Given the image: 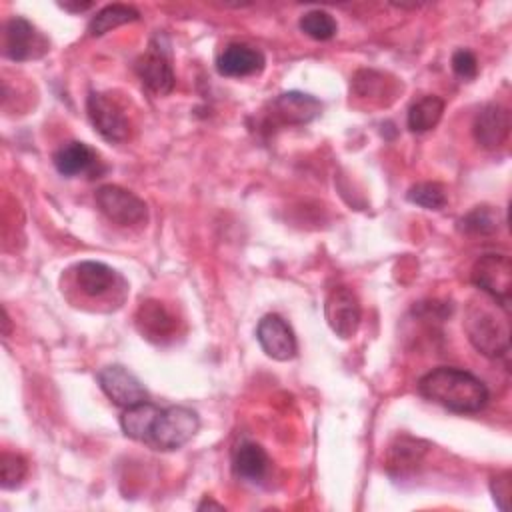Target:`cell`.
Returning a JSON list of instances; mask_svg holds the SVG:
<instances>
[{"instance_id": "cell-1", "label": "cell", "mask_w": 512, "mask_h": 512, "mask_svg": "<svg viewBox=\"0 0 512 512\" xmlns=\"http://www.w3.org/2000/svg\"><path fill=\"white\" fill-rule=\"evenodd\" d=\"M418 392L426 400L458 414L480 412L490 400V392L478 376L454 366H440L424 374L418 380Z\"/></svg>"}, {"instance_id": "cell-2", "label": "cell", "mask_w": 512, "mask_h": 512, "mask_svg": "<svg viewBox=\"0 0 512 512\" xmlns=\"http://www.w3.org/2000/svg\"><path fill=\"white\" fill-rule=\"evenodd\" d=\"M464 330L472 346L488 358H502L510 350L508 310L494 300H472L466 308Z\"/></svg>"}, {"instance_id": "cell-3", "label": "cell", "mask_w": 512, "mask_h": 512, "mask_svg": "<svg viewBox=\"0 0 512 512\" xmlns=\"http://www.w3.org/2000/svg\"><path fill=\"white\" fill-rule=\"evenodd\" d=\"M200 428L198 414L188 406H168L162 408L152 432L148 436V446L154 450H178L188 444Z\"/></svg>"}, {"instance_id": "cell-4", "label": "cell", "mask_w": 512, "mask_h": 512, "mask_svg": "<svg viewBox=\"0 0 512 512\" xmlns=\"http://www.w3.org/2000/svg\"><path fill=\"white\" fill-rule=\"evenodd\" d=\"M472 284L502 308H510L512 292V262L506 254L480 256L470 272Z\"/></svg>"}, {"instance_id": "cell-5", "label": "cell", "mask_w": 512, "mask_h": 512, "mask_svg": "<svg viewBox=\"0 0 512 512\" xmlns=\"http://www.w3.org/2000/svg\"><path fill=\"white\" fill-rule=\"evenodd\" d=\"M50 50L48 38L26 18L14 16L4 24L2 52L14 62L38 60Z\"/></svg>"}, {"instance_id": "cell-6", "label": "cell", "mask_w": 512, "mask_h": 512, "mask_svg": "<svg viewBox=\"0 0 512 512\" xmlns=\"http://www.w3.org/2000/svg\"><path fill=\"white\" fill-rule=\"evenodd\" d=\"M94 200L100 212L118 226H136L148 220L146 202L122 186H116V184L100 186L96 190Z\"/></svg>"}, {"instance_id": "cell-7", "label": "cell", "mask_w": 512, "mask_h": 512, "mask_svg": "<svg viewBox=\"0 0 512 512\" xmlns=\"http://www.w3.org/2000/svg\"><path fill=\"white\" fill-rule=\"evenodd\" d=\"M324 316L330 326V330L342 338L348 340L358 332L362 310L358 296L348 286H336L328 292L324 302Z\"/></svg>"}, {"instance_id": "cell-8", "label": "cell", "mask_w": 512, "mask_h": 512, "mask_svg": "<svg viewBox=\"0 0 512 512\" xmlns=\"http://www.w3.org/2000/svg\"><path fill=\"white\" fill-rule=\"evenodd\" d=\"M86 112L96 132L108 142H124L130 136V122L120 106L106 94L92 92L86 100Z\"/></svg>"}, {"instance_id": "cell-9", "label": "cell", "mask_w": 512, "mask_h": 512, "mask_svg": "<svg viewBox=\"0 0 512 512\" xmlns=\"http://www.w3.org/2000/svg\"><path fill=\"white\" fill-rule=\"evenodd\" d=\"M98 384L102 388V392L116 404L122 408L134 406L138 402L148 400V390L144 388V384L124 366L112 364L106 366L98 372Z\"/></svg>"}, {"instance_id": "cell-10", "label": "cell", "mask_w": 512, "mask_h": 512, "mask_svg": "<svg viewBox=\"0 0 512 512\" xmlns=\"http://www.w3.org/2000/svg\"><path fill=\"white\" fill-rule=\"evenodd\" d=\"M256 338L266 356L278 362H288L296 356L298 344L288 322L278 314H266L256 326Z\"/></svg>"}, {"instance_id": "cell-11", "label": "cell", "mask_w": 512, "mask_h": 512, "mask_svg": "<svg viewBox=\"0 0 512 512\" xmlns=\"http://www.w3.org/2000/svg\"><path fill=\"white\" fill-rule=\"evenodd\" d=\"M74 284L88 298H104L116 290H124V278L104 262L82 260L74 266Z\"/></svg>"}, {"instance_id": "cell-12", "label": "cell", "mask_w": 512, "mask_h": 512, "mask_svg": "<svg viewBox=\"0 0 512 512\" xmlns=\"http://www.w3.org/2000/svg\"><path fill=\"white\" fill-rule=\"evenodd\" d=\"M136 328L146 340L154 344H166L176 338L178 320L164 302L150 298L144 300L136 310Z\"/></svg>"}, {"instance_id": "cell-13", "label": "cell", "mask_w": 512, "mask_h": 512, "mask_svg": "<svg viewBox=\"0 0 512 512\" xmlns=\"http://www.w3.org/2000/svg\"><path fill=\"white\" fill-rule=\"evenodd\" d=\"M136 72L142 84L158 96H164L174 88V70L170 58L166 50L160 44H156V40H152L146 54L138 58Z\"/></svg>"}, {"instance_id": "cell-14", "label": "cell", "mask_w": 512, "mask_h": 512, "mask_svg": "<svg viewBox=\"0 0 512 512\" xmlns=\"http://www.w3.org/2000/svg\"><path fill=\"white\" fill-rule=\"evenodd\" d=\"M510 132V112L498 102L486 104L474 118L472 134L474 140L488 150H494L504 144Z\"/></svg>"}, {"instance_id": "cell-15", "label": "cell", "mask_w": 512, "mask_h": 512, "mask_svg": "<svg viewBox=\"0 0 512 512\" xmlns=\"http://www.w3.org/2000/svg\"><path fill=\"white\" fill-rule=\"evenodd\" d=\"M320 110V100L304 92H284L270 104V116L278 124H308Z\"/></svg>"}, {"instance_id": "cell-16", "label": "cell", "mask_w": 512, "mask_h": 512, "mask_svg": "<svg viewBox=\"0 0 512 512\" xmlns=\"http://www.w3.org/2000/svg\"><path fill=\"white\" fill-rule=\"evenodd\" d=\"M264 54L248 44H228L216 58V70L228 78H242L262 72Z\"/></svg>"}, {"instance_id": "cell-17", "label": "cell", "mask_w": 512, "mask_h": 512, "mask_svg": "<svg viewBox=\"0 0 512 512\" xmlns=\"http://www.w3.org/2000/svg\"><path fill=\"white\" fill-rule=\"evenodd\" d=\"M52 162L62 176H80L94 170V166L98 164V156L88 144L72 140L62 144L54 152Z\"/></svg>"}, {"instance_id": "cell-18", "label": "cell", "mask_w": 512, "mask_h": 512, "mask_svg": "<svg viewBox=\"0 0 512 512\" xmlns=\"http://www.w3.org/2000/svg\"><path fill=\"white\" fill-rule=\"evenodd\" d=\"M232 470L246 482H262L270 470V458L260 444L242 442L232 454Z\"/></svg>"}, {"instance_id": "cell-19", "label": "cell", "mask_w": 512, "mask_h": 512, "mask_svg": "<svg viewBox=\"0 0 512 512\" xmlns=\"http://www.w3.org/2000/svg\"><path fill=\"white\" fill-rule=\"evenodd\" d=\"M160 410L162 408L150 400H144V402L124 408V414L120 416V426H122L124 434L132 440L146 444Z\"/></svg>"}, {"instance_id": "cell-20", "label": "cell", "mask_w": 512, "mask_h": 512, "mask_svg": "<svg viewBox=\"0 0 512 512\" xmlns=\"http://www.w3.org/2000/svg\"><path fill=\"white\" fill-rule=\"evenodd\" d=\"M442 112H444V100L434 96V94H428V96H422L420 100H416L410 108H408V128L412 132H428L432 130L440 118H442Z\"/></svg>"}, {"instance_id": "cell-21", "label": "cell", "mask_w": 512, "mask_h": 512, "mask_svg": "<svg viewBox=\"0 0 512 512\" xmlns=\"http://www.w3.org/2000/svg\"><path fill=\"white\" fill-rule=\"evenodd\" d=\"M140 18L138 10H134L132 6H126V4H110V6H104L102 10H98L90 22H88V34L90 36H102L122 24H128V22H136Z\"/></svg>"}, {"instance_id": "cell-22", "label": "cell", "mask_w": 512, "mask_h": 512, "mask_svg": "<svg viewBox=\"0 0 512 512\" xmlns=\"http://www.w3.org/2000/svg\"><path fill=\"white\" fill-rule=\"evenodd\" d=\"M426 450H428L426 442L412 436H400L388 450V468L404 472L416 466L426 454Z\"/></svg>"}, {"instance_id": "cell-23", "label": "cell", "mask_w": 512, "mask_h": 512, "mask_svg": "<svg viewBox=\"0 0 512 512\" xmlns=\"http://www.w3.org/2000/svg\"><path fill=\"white\" fill-rule=\"evenodd\" d=\"M502 222V216L496 208L492 206H476L474 210H470L462 220H460V228L466 234H494L498 232Z\"/></svg>"}, {"instance_id": "cell-24", "label": "cell", "mask_w": 512, "mask_h": 512, "mask_svg": "<svg viewBox=\"0 0 512 512\" xmlns=\"http://www.w3.org/2000/svg\"><path fill=\"white\" fill-rule=\"evenodd\" d=\"M300 30L312 40H330L336 36L338 24L326 10H310L300 18Z\"/></svg>"}, {"instance_id": "cell-25", "label": "cell", "mask_w": 512, "mask_h": 512, "mask_svg": "<svg viewBox=\"0 0 512 512\" xmlns=\"http://www.w3.org/2000/svg\"><path fill=\"white\" fill-rule=\"evenodd\" d=\"M406 198L408 202L418 204L426 210H440L448 202L446 188L438 182H418L406 192Z\"/></svg>"}, {"instance_id": "cell-26", "label": "cell", "mask_w": 512, "mask_h": 512, "mask_svg": "<svg viewBox=\"0 0 512 512\" xmlns=\"http://www.w3.org/2000/svg\"><path fill=\"white\" fill-rule=\"evenodd\" d=\"M28 466L26 460L20 454L14 452H2L0 456V478H2V488L12 490L22 484L26 478Z\"/></svg>"}, {"instance_id": "cell-27", "label": "cell", "mask_w": 512, "mask_h": 512, "mask_svg": "<svg viewBox=\"0 0 512 512\" xmlns=\"http://www.w3.org/2000/svg\"><path fill=\"white\" fill-rule=\"evenodd\" d=\"M452 70L456 76L464 80H472L478 74V60L470 50L460 48L452 54Z\"/></svg>"}, {"instance_id": "cell-28", "label": "cell", "mask_w": 512, "mask_h": 512, "mask_svg": "<svg viewBox=\"0 0 512 512\" xmlns=\"http://www.w3.org/2000/svg\"><path fill=\"white\" fill-rule=\"evenodd\" d=\"M490 490L494 494V502L500 510H508V502H510V474H500L496 478H492L490 482Z\"/></svg>"}, {"instance_id": "cell-29", "label": "cell", "mask_w": 512, "mask_h": 512, "mask_svg": "<svg viewBox=\"0 0 512 512\" xmlns=\"http://www.w3.org/2000/svg\"><path fill=\"white\" fill-rule=\"evenodd\" d=\"M64 10H68V12H84V10H88V8H92V2H80V4H70V2H62L60 4Z\"/></svg>"}, {"instance_id": "cell-30", "label": "cell", "mask_w": 512, "mask_h": 512, "mask_svg": "<svg viewBox=\"0 0 512 512\" xmlns=\"http://www.w3.org/2000/svg\"><path fill=\"white\" fill-rule=\"evenodd\" d=\"M204 508H218V510H222L224 506L218 504V502H214V500H204V502L198 504V510H204Z\"/></svg>"}, {"instance_id": "cell-31", "label": "cell", "mask_w": 512, "mask_h": 512, "mask_svg": "<svg viewBox=\"0 0 512 512\" xmlns=\"http://www.w3.org/2000/svg\"><path fill=\"white\" fill-rule=\"evenodd\" d=\"M8 334H10V318H8V312L4 308V336H8Z\"/></svg>"}]
</instances>
